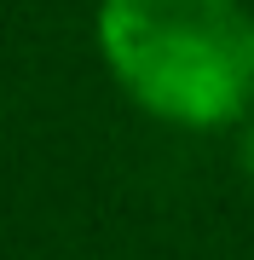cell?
<instances>
[{
  "label": "cell",
  "mask_w": 254,
  "mask_h": 260,
  "mask_svg": "<svg viewBox=\"0 0 254 260\" xmlns=\"http://www.w3.org/2000/svg\"><path fill=\"white\" fill-rule=\"evenodd\" d=\"M248 168H254V139H248Z\"/></svg>",
  "instance_id": "obj_2"
},
{
  "label": "cell",
  "mask_w": 254,
  "mask_h": 260,
  "mask_svg": "<svg viewBox=\"0 0 254 260\" xmlns=\"http://www.w3.org/2000/svg\"><path fill=\"white\" fill-rule=\"evenodd\" d=\"M98 41L144 110L220 127L254 99V18L237 0H104Z\"/></svg>",
  "instance_id": "obj_1"
}]
</instances>
